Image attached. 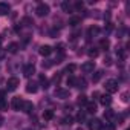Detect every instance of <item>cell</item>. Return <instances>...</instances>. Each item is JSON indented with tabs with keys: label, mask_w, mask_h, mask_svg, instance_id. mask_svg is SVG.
I'll list each match as a JSON object with an SVG mask.
<instances>
[{
	"label": "cell",
	"mask_w": 130,
	"mask_h": 130,
	"mask_svg": "<svg viewBox=\"0 0 130 130\" xmlns=\"http://www.w3.org/2000/svg\"><path fill=\"white\" fill-rule=\"evenodd\" d=\"M104 118H106L107 121H113V119H115V112L110 110V109H107V110L104 112Z\"/></svg>",
	"instance_id": "14"
},
{
	"label": "cell",
	"mask_w": 130,
	"mask_h": 130,
	"mask_svg": "<svg viewBox=\"0 0 130 130\" xmlns=\"http://www.w3.org/2000/svg\"><path fill=\"white\" fill-rule=\"evenodd\" d=\"M101 77H103V71H96V72H95V75H93V78H92V80H93V83H98Z\"/></svg>",
	"instance_id": "23"
},
{
	"label": "cell",
	"mask_w": 130,
	"mask_h": 130,
	"mask_svg": "<svg viewBox=\"0 0 130 130\" xmlns=\"http://www.w3.org/2000/svg\"><path fill=\"white\" fill-rule=\"evenodd\" d=\"M122 101H124V103L128 101V92H124V93H122Z\"/></svg>",
	"instance_id": "36"
},
{
	"label": "cell",
	"mask_w": 130,
	"mask_h": 130,
	"mask_svg": "<svg viewBox=\"0 0 130 130\" xmlns=\"http://www.w3.org/2000/svg\"><path fill=\"white\" fill-rule=\"evenodd\" d=\"M61 8H63V11H64V12H69V9H71V6H69V3H68V2H63Z\"/></svg>",
	"instance_id": "30"
},
{
	"label": "cell",
	"mask_w": 130,
	"mask_h": 130,
	"mask_svg": "<svg viewBox=\"0 0 130 130\" xmlns=\"http://www.w3.org/2000/svg\"><path fill=\"white\" fill-rule=\"evenodd\" d=\"M86 107H87V112L89 113H96V104L95 103H87Z\"/></svg>",
	"instance_id": "16"
},
{
	"label": "cell",
	"mask_w": 130,
	"mask_h": 130,
	"mask_svg": "<svg viewBox=\"0 0 130 130\" xmlns=\"http://www.w3.org/2000/svg\"><path fill=\"white\" fill-rule=\"evenodd\" d=\"M23 23H26L28 26H29V25H34V22H32L29 17H25V19H23Z\"/></svg>",
	"instance_id": "33"
},
{
	"label": "cell",
	"mask_w": 130,
	"mask_h": 130,
	"mask_svg": "<svg viewBox=\"0 0 130 130\" xmlns=\"http://www.w3.org/2000/svg\"><path fill=\"white\" fill-rule=\"evenodd\" d=\"M93 69H95V61H86L81 64L83 72H93Z\"/></svg>",
	"instance_id": "6"
},
{
	"label": "cell",
	"mask_w": 130,
	"mask_h": 130,
	"mask_svg": "<svg viewBox=\"0 0 130 130\" xmlns=\"http://www.w3.org/2000/svg\"><path fill=\"white\" fill-rule=\"evenodd\" d=\"M52 81H54L55 84H58V83L61 81V74H57V75H54V78H52Z\"/></svg>",
	"instance_id": "31"
},
{
	"label": "cell",
	"mask_w": 130,
	"mask_h": 130,
	"mask_svg": "<svg viewBox=\"0 0 130 130\" xmlns=\"http://www.w3.org/2000/svg\"><path fill=\"white\" fill-rule=\"evenodd\" d=\"M40 84H41L43 89H47V87H49V80H47L44 75H40Z\"/></svg>",
	"instance_id": "15"
},
{
	"label": "cell",
	"mask_w": 130,
	"mask_h": 130,
	"mask_svg": "<svg viewBox=\"0 0 130 130\" xmlns=\"http://www.w3.org/2000/svg\"><path fill=\"white\" fill-rule=\"evenodd\" d=\"M17 51H19V44H17V43H9V46H8V52L15 54Z\"/></svg>",
	"instance_id": "18"
},
{
	"label": "cell",
	"mask_w": 130,
	"mask_h": 130,
	"mask_svg": "<svg viewBox=\"0 0 130 130\" xmlns=\"http://www.w3.org/2000/svg\"><path fill=\"white\" fill-rule=\"evenodd\" d=\"M87 54H89V57H90V58L98 57V51H96V49H93V47H90V49L87 51Z\"/></svg>",
	"instance_id": "25"
},
{
	"label": "cell",
	"mask_w": 130,
	"mask_h": 130,
	"mask_svg": "<svg viewBox=\"0 0 130 130\" xmlns=\"http://www.w3.org/2000/svg\"><path fill=\"white\" fill-rule=\"evenodd\" d=\"M75 83H77V80H75L74 77H69V78H68V86H71V87H75Z\"/></svg>",
	"instance_id": "29"
},
{
	"label": "cell",
	"mask_w": 130,
	"mask_h": 130,
	"mask_svg": "<svg viewBox=\"0 0 130 130\" xmlns=\"http://www.w3.org/2000/svg\"><path fill=\"white\" fill-rule=\"evenodd\" d=\"M6 86H8V90H15L19 86H20V80L17 78V77H11L9 80H8V83H6Z\"/></svg>",
	"instance_id": "4"
},
{
	"label": "cell",
	"mask_w": 130,
	"mask_h": 130,
	"mask_svg": "<svg viewBox=\"0 0 130 130\" xmlns=\"http://www.w3.org/2000/svg\"><path fill=\"white\" fill-rule=\"evenodd\" d=\"M37 86H38V84H37L35 81H29V83L26 84V92H28V93H35V92L38 90Z\"/></svg>",
	"instance_id": "11"
},
{
	"label": "cell",
	"mask_w": 130,
	"mask_h": 130,
	"mask_svg": "<svg viewBox=\"0 0 130 130\" xmlns=\"http://www.w3.org/2000/svg\"><path fill=\"white\" fill-rule=\"evenodd\" d=\"M69 95H71V93H69V90H68V89H61V87H60V89H57V90H55V96H57V98H61V100L69 98Z\"/></svg>",
	"instance_id": "7"
},
{
	"label": "cell",
	"mask_w": 130,
	"mask_h": 130,
	"mask_svg": "<svg viewBox=\"0 0 130 130\" xmlns=\"http://www.w3.org/2000/svg\"><path fill=\"white\" fill-rule=\"evenodd\" d=\"M89 101H87V96L86 95H80L78 96V104H81V106H84V104H87Z\"/></svg>",
	"instance_id": "24"
},
{
	"label": "cell",
	"mask_w": 130,
	"mask_h": 130,
	"mask_svg": "<svg viewBox=\"0 0 130 130\" xmlns=\"http://www.w3.org/2000/svg\"><path fill=\"white\" fill-rule=\"evenodd\" d=\"M54 118V112L52 110H44L43 112V119L44 121H49V119H52Z\"/></svg>",
	"instance_id": "17"
},
{
	"label": "cell",
	"mask_w": 130,
	"mask_h": 130,
	"mask_svg": "<svg viewBox=\"0 0 130 130\" xmlns=\"http://www.w3.org/2000/svg\"><path fill=\"white\" fill-rule=\"evenodd\" d=\"M83 6H84L83 2H77V3H75V8H77V9H83Z\"/></svg>",
	"instance_id": "38"
},
{
	"label": "cell",
	"mask_w": 130,
	"mask_h": 130,
	"mask_svg": "<svg viewBox=\"0 0 130 130\" xmlns=\"http://www.w3.org/2000/svg\"><path fill=\"white\" fill-rule=\"evenodd\" d=\"M2 122H3V116L0 115V125H2Z\"/></svg>",
	"instance_id": "40"
},
{
	"label": "cell",
	"mask_w": 130,
	"mask_h": 130,
	"mask_svg": "<svg viewBox=\"0 0 130 130\" xmlns=\"http://www.w3.org/2000/svg\"><path fill=\"white\" fill-rule=\"evenodd\" d=\"M100 46H101V47H103V49H107V47H109V46H110V41H109V40H107V38H103V40H101V41H100Z\"/></svg>",
	"instance_id": "22"
},
{
	"label": "cell",
	"mask_w": 130,
	"mask_h": 130,
	"mask_svg": "<svg viewBox=\"0 0 130 130\" xmlns=\"http://www.w3.org/2000/svg\"><path fill=\"white\" fill-rule=\"evenodd\" d=\"M116 55H118V58L122 61V60H125V51L124 49H116Z\"/></svg>",
	"instance_id": "21"
},
{
	"label": "cell",
	"mask_w": 130,
	"mask_h": 130,
	"mask_svg": "<svg viewBox=\"0 0 130 130\" xmlns=\"http://www.w3.org/2000/svg\"><path fill=\"white\" fill-rule=\"evenodd\" d=\"M35 12H37V15H38V17H44V15H47V14H49V6H47L46 3H40V5L37 6Z\"/></svg>",
	"instance_id": "3"
},
{
	"label": "cell",
	"mask_w": 130,
	"mask_h": 130,
	"mask_svg": "<svg viewBox=\"0 0 130 130\" xmlns=\"http://www.w3.org/2000/svg\"><path fill=\"white\" fill-rule=\"evenodd\" d=\"M84 118H86V115H84L83 112H80V113L77 115V121H78V122H81V121H84Z\"/></svg>",
	"instance_id": "32"
},
{
	"label": "cell",
	"mask_w": 130,
	"mask_h": 130,
	"mask_svg": "<svg viewBox=\"0 0 130 130\" xmlns=\"http://www.w3.org/2000/svg\"><path fill=\"white\" fill-rule=\"evenodd\" d=\"M63 124H66V125L74 124V118H71V116H64V118H63Z\"/></svg>",
	"instance_id": "26"
},
{
	"label": "cell",
	"mask_w": 130,
	"mask_h": 130,
	"mask_svg": "<svg viewBox=\"0 0 130 130\" xmlns=\"http://www.w3.org/2000/svg\"><path fill=\"white\" fill-rule=\"evenodd\" d=\"M75 87L86 89V87H87V86H86V80H84V78H81V80H77V83H75Z\"/></svg>",
	"instance_id": "19"
},
{
	"label": "cell",
	"mask_w": 130,
	"mask_h": 130,
	"mask_svg": "<svg viewBox=\"0 0 130 130\" xmlns=\"http://www.w3.org/2000/svg\"><path fill=\"white\" fill-rule=\"evenodd\" d=\"M77 71V66H75V64H69V66L66 68V72H69V74H74Z\"/></svg>",
	"instance_id": "27"
},
{
	"label": "cell",
	"mask_w": 130,
	"mask_h": 130,
	"mask_svg": "<svg viewBox=\"0 0 130 130\" xmlns=\"http://www.w3.org/2000/svg\"><path fill=\"white\" fill-rule=\"evenodd\" d=\"M5 55H6V49H2V47H0V60H3Z\"/></svg>",
	"instance_id": "34"
},
{
	"label": "cell",
	"mask_w": 130,
	"mask_h": 130,
	"mask_svg": "<svg viewBox=\"0 0 130 130\" xmlns=\"http://www.w3.org/2000/svg\"><path fill=\"white\" fill-rule=\"evenodd\" d=\"M22 112H25V113H32L34 112V104L31 103V101H23V104H22V109H20Z\"/></svg>",
	"instance_id": "8"
},
{
	"label": "cell",
	"mask_w": 130,
	"mask_h": 130,
	"mask_svg": "<svg viewBox=\"0 0 130 130\" xmlns=\"http://www.w3.org/2000/svg\"><path fill=\"white\" fill-rule=\"evenodd\" d=\"M9 11H11V6H9V3L0 2V15H6V14H9Z\"/></svg>",
	"instance_id": "10"
},
{
	"label": "cell",
	"mask_w": 130,
	"mask_h": 130,
	"mask_svg": "<svg viewBox=\"0 0 130 130\" xmlns=\"http://www.w3.org/2000/svg\"><path fill=\"white\" fill-rule=\"evenodd\" d=\"M100 103L103 106H110L112 104V96L110 95H100Z\"/></svg>",
	"instance_id": "12"
},
{
	"label": "cell",
	"mask_w": 130,
	"mask_h": 130,
	"mask_svg": "<svg viewBox=\"0 0 130 130\" xmlns=\"http://www.w3.org/2000/svg\"><path fill=\"white\" fill-rule=\"evenodd\" d=\"M5 95H6V90H0V101L5 100Z\"/></svg>",
	"instance_id": "37"
},
{
	"label": "cell",
	"mask_w": 130,
	"mask_h": 130,
	"mask_svg": "<svg viewBox=\"0 0 130 130\" xmlns=\"http://www.w3.org/2000/svg\"><path fill=\"white\" fill-rule=\"evenodd\" d=\"M98 32H100V29H98L96 26H92V28L89 29V35H96Z\"/></svg>",
	"instance_id": "28"
},
{
	"label": "cell",
	"mask_w": 130,
	"mask_h": 130,
	"mask_svg": "<svg viewBox=\"0 0 130 130\" xmlns=\"http://www.w3.org/2000/svg\"><path fill=\"white\" fill-rule=\"evenodd\" d=\"M77 130H83V128H77Z\"/></svg>",
	"instance_id": "41"
},
{
	"label": "cell",
	"mask_w": 130,
	"mask_h": 130,
	"mask_svg": "<svg viewBox=\"0 0 130 130\" xmlns=\"http://www.w3.org/2000/svg\"><path fill=\"white\" fill-rule=\"evenodd\" d=\"M0 109H8V103L3 100V101H0Z\"/></svg>",
	"instance_id": "35"
},
{
	"label": "cell",
	"mask_w": 130,
	"mask_h": 130,
	"mask_svg": "<svg viewBox=\"0 0 130 130\" xmlns=\"http://www.w3.org/2000/svg\"><path fill=\"white\" fill-rule=\"evenodd\" d=\"M81 23V19L80 17H72L71 20H69V25L71 26H77V25H80Z\"/></svg>",
	"instance_id": "20"
},
{
	"label": "cell",
	"mask_w": 130,
	"mask_h": 130,
	"mask_svg": "<svg viewBox=\"0 0 130 130\" xmlns=\"http://www.w3.org/2000/svg\"><path fill=\"white\" fill-rule=\"evenodd\" d=\"M110 63H112L110 61V57H106L104 58V64H106V66H110Z\"/></svg>",
	"instance_id": "39"
},
{
	"label": "cell",
	"mask_w": 130,
	"mask_h": 130,
	"mask_svg": "<svg viewBox=\"0 0 130 130\" xmlns=\"http://www.w3.org/2000/svg\"><path fill=\"white\" fill-rule=\"evenodd\" d=\"M34 74H35V66H34V64H26V66L23 68V75H25L26 78L32 77Z\"/></svg>",
	"instance_id": "5"
},
{
	"label": "cell",
	"mask_w": 130,
	"mask_h": 130,
	"mask_svg": "<svg viewBox=\"0 0 130 130\" xmlns=\"http://www.w3.org/2000/svg\"><path fill=\"white\" fill-rule=\"evenodd\" d=\"M23 101H25V100H22L20 96H14V98H12V103H11L12 109H14V110H20V109H22Z\"/></svg>",
	"instance_id": "9"
},
{
	"label": "cell",
	"mask_w": 130,
	"mask_h": 130,
	"mask_svg": "<svg viewBox=\"0 0 130 130\" xmlns=\"http://www.w3.org/2000/svg\"><path fill=\"white\" fill-rule=\"evenodd\" d=\"M87 127H89V130H101L103 128V122L98 118H93V119H90L87 122Z\"/></svg>",
	"instance_id": "2"
},
{
	"label": "cell",
	"mask_w": 130,
	"mask_h": 130,
	"mask_svg": "<svg viewBox=\"0 0 130 130\" xmlns=\"http://www.w3.org/2000/svg\"><path fill=\"white\" fill-rule=\"evenodd\" d=\"M104 87L109 93H115V92H118V81L116 80H107Z\"/></svg>",
	"instance_id": "1"
},
{
	"label": "cell",
	"mask_w": 130,
	"mask_h": 130,
	"mask_svg": "<svg viewBox=\"0 0 130 130\" xmlns=\"http://www.w3.org/2000/svg\"><path fill=\"white\" fill-rule=\"evenodd\" d=\"M51 52H52V47H51V46H47V44H44V46H41V47H40V55H43V57H49V55H51Z\"/></svg>",
	"instance_id": "13"
}]
</instances>
